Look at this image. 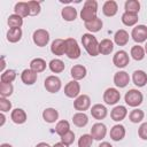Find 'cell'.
Here are the masks:
<instances>
[{
    "label": "cell",
    "instance_id": "1",
    "mask_svg": "<svg viewBox=\"0 0 147 147\" xmlns=\"http://www.w3.org/2000/svg\"><path fill=\"white\" fill-rule=\"evenodd\" d=\"M82 44H83L85 51L91 56L99 55V42L92 33H84L82 36Z\"/></svg>",
    "mask_w": 147,
    "mask_h": 147
},
{
    "label": "cell",
    "instance_id": "2",
    "mask_svg": "<svg viewBox=\"0 0 147 147\" xmlns=\"http://www.w3.org/2000/svg\"><path fill=\"white\" fill-rule=\"evenodd\" d=\"M96 11H98V2L95 0H86L84 2V7L80 11V17L84 22H88L96 16Z\"/></svg>",
    "mask_w": 147,
    "mask_h": 147
},
{
    "label": "cell",
    "instance_id": "3",
    "mask_svg": "<svg viewBox=\"0 0 147 147\" xmlns=\"http://www.w3.org/2000/svg\"><path fill=\"white\" fill-rule=\"evenodd\" d=\"M124 100H125V103L129 105L130 107H138L142 103L144 96H142V93L140 91H138L136 88H132V90H129L125 93Z\"/></svg>",
    "mask_w": 147,
    "mask_h": 147
},
{
    "label": "cell",
    "instance_id": "4",
    "mask_svg": "<svg viewBox=\"0 0 147 147\" xmlns=\"http://www.w3.org/2000/svg\"><path fill=\"white\" fill-rule=\"evenodd\" d=\"M65 55L71 60H76L80 56V47L78 46L76 39L74 38L65 39Z\"/></svg>",
    "mask_w": 147,
    "mask_h": 147
},
{
    "label": "cell",
    "instance_id": "5",
    "mask_svg": "<svg viewBox=\"0 0 147 147\" xmlns=\"http://www.w3.org/2000/svg\"><path fill=\"white\" fill-rule=\"evenodd\" d=\"M32 39L38 47H45L49 41V33L45 29H38L33 32Z\"/></svg>",
    "mask_w": 147,
    "mask_h": 147
},
{
    "label": "cell",
    "instance_id": "6",
    "mask_svg": "<svg viewBox=\"0 0 147 147\" xmlns=\"http://www.w3.org/2000/svg\"><path fill=\"white\" fill-rule=\"evenodd\" d=\"M44 86L49 93H57L61 90L62 83L57 76H48L44 82Z\"/></svg>",
    "mask_w": 147,
    "mask_h": 147
},
{
    "label": "cell",
    "instance_id": "7",
    "mask_svg": "<svg viewBox=\"0 0 147 147\" xmlns=\"http://www.w3.org/2000/svg\"><path fill=\"white\" fill-rule=\"evenodd\" d=\"M131 37L132 39L140 44V42H144L147 40V26L144 25V24H140V25H137L132 29V32H131Z\"/></svg>",
    "mask_w": 147,
    "mask_h": 147
},
{
    "label": "cell",
    "instance_id": "8",
    "mask_svg": "<svg viewBox=\"0 0 147 147\" xmlns=\"http://www.w3.org/2000/svg\"><path fill=\"white\" fill-rule=\"evenodd\" d=\"M91 107V99L86 94H80L74 101V108L80 113H84Z\"/></svg>",
    "mask_w": 147,
    "mask_h": 147
},
{
    "label": "cell",
    "instance_id": "9",
    "mask_svg": "<svg viewBox=\"0 0 147 147\" xmlns=\"http://www.w3.org/2000/svg\"><path fill=\"white\" fill-rule=\"evenodd\" d=\"M121 99V93L114 87H109L103 93V101L107 105H116Z\"/></svg>",
    "mask_w": 147,
    "mask_h": 147
},
{
    "label": "cell",
    "instance_id": "10",
    "mask_svg": "<svg viewBox=\"0 0 147 147\" xmlns=\"http://www.w3.org/2000/svg\"><path fill=\"white\" fill-rule=\"evenodd\" d=\"M130 62L129 54L125 51H118L113 56V63L117 68H125Z\"/></svg>",
    "mask_w": 147,
    "mask_h": 147
},
{
    "label": "cell",
    "instance_id": "11",
    "mask_svg": "<svg viewBox=\"0 0 147 147\" xmlns=\"http://www.w3.org/2000/svg\"><path fill=\"white\" fill-rule=\"evenodd\" d=\"M107 134V126L103 123H95L92 125L91 136L94 140H102Z\"/></svg>",
    "mask_w": 147,
    "mask_h": 147
},
{
    "label": "cell",
    "instance_id": "12",
    "mask_svg": "<svg viewBox=\"0 0 147 147\" xmlns=\"http://www.w3.org/2000/svg\"><path fill=\"white\" fill-rule=\"evenodd\" d=\"M80 93V85L77 80H71L64 86V94L68 98H77Z\"/></svg>",
    "mask_w": 147,
    "mask_h": 147
},
{
    "label": "cell",
    "instance_id": "13",
    "mask_svg": "<svg viewBox=\"0 0 147 147\" xmlns=\"http://www.w3.org/2000/svg\"><path fill=\"white\" fill-rule=\"evenodd\" d=\"M117 10H118V5L114 0H107L102 6V13L108 17L115 16L117 14Z\"/></svg>",
    "mask_w": 147,
    "mask_h": 147
},
{
    "label": "cell",
    "instance_id": "14",
    "mask_svg": "<svg viewBox=\"0 0 147 147\" xmlns=\"http://www.w3.org/2000/svg\"><path fill=\"white\" fill-rule=\"evenodd\" d=\"M129 82H130V77L126 71H118L114 75V84L119 88L125 87L129 84Z\"/></svg>",
    "mask_w": 147,
    "mask_h": 147
},
{
    "label": "cell",
    "instance_id": "15",
    "mask_svg": "<svg viewBox=\"0 0 147 147\" xmlns=\"http://www.w3.org/2000/svg\"><path fill=\"white\" fill-rule=\"evenodd\" d=\"M107 114H108L107 108L101 103H96V105L92 106V108H91V115L95 119H99V121L103 119V118H106Z\"/></svg>",
    "mask_w": 147,
    "mask_h": 147
},
{
    "label": "cell",
    "instance_id": "16",
    "mask_svg": "<svg viewBox=\"0 0 147 147\" xmlns=\"http://www.w3.org/2000/svg\"><path fill=\"white\" fill-rule=\"evenodd\" d=\"M51 52L54 55L61 56L65 54V40L63 39H55L51 45Z\"/></svg>",
    "mask_w": 147,
    "mask_h": 147
},
{
    "label": "cell",
    "instance_id": "17",
    "mask_svg": "<svg viewBox=\"0 0 147 147\" xmlns=\"http://www.w3.org/2000/svg\"><path fill=\"white\" fill-rule=\"evenodd\" d=\"M110 138L114 141H121L125 137V127L122 124H116L110 129Z\"/></svg>",
    "mask_w": 147,
    "mask_h": 147
},
{
    "label": "cell",
    "instance_id": "18",
    "mask_svg": "<svg viewBox=\"0 0 147 147\" xmlns=\"http://www.w3.org/2000/svg\"><path fill=\"white\" fill-rule=\"evenodd\" d=\"M126 115H127V110L124 106H116V107H114V109L110 113V117L115 122L123 121L126 117Z\"/></svg>",
    "mask_w": 147,
    "mask_h": 147
},
{
    "label": "cell",
    "instance_id": "19",
    "mask_svg": "<svg viewBox=\"0 0 147 147\" xmlns=\"http://www.w3.org/2000/svg\"><path fill=\"white\" fill-rule=\"evenodd\" d=\"M21 79L25 85H33L37 82V72L31 69H24L21 74Z\"/></svg>",
    "mask_w": 147,
    "mask_h": 147
},
{
    "label": "cell",
    "instance_id": "20",
    "mask_svg": "<svg viewBox=\"0 0 147 147\" xmlns=\"http://www.w3.org/2000/svg\"><path fill=\"white\" fill-rule=\"evenodd\" d=\"M132 80L136 86L144 87L147 84V74L144 70H136L132 75Z\"/></svg>",
    "mask_w": 147,
    "mask_h": 147
},
{
    "label": "cell",
    "instance_id": "21",
    "mask_svg": "<svg viewBox=\"0 0 147 147\" xmlns=\"http://www.w3.org/2000/svg\"><path fill=\"white\" fill-rule=\"evenodd\" d=\"M10 118H11V121H13L15 124H23V123L26 122L28 116H26V113H25L22 108H16V109H14V110L11 111Z\"/></svg>",
    "mask_w": 147,
    "mask_h": 147
},
{
    "label": "cell",
    "instance_id": "22",
    "mask_svg": "<svg viewBox=\"0 0 147 147\" xmlns=\"http://www.w3.org/2000/svg\"><path fill=\"white\" fill-rule=\"evenodd\" d=\"M114 41L118 46H125L129 42V33L124 29H119L114 34Z\"/></svg>",
    "mask_w": 147,
    "mask_h": 147
},
{
    "label": "cell",
    "instance_id": "23",
    "mask_svg": "<svg viewBox=\"0 0 147 147\" xmlns=\"http://www.w3.org/2000/svg\"><path fill=\"white\" fill-rule=\"evenodd\" d=\"M86 74H87V70L82 64H76L70 70V75L74 78V80H80V79H83L86 76Z\"/></svg>",
    "mask_w": 147,
    "mask_h": 147
},
{
    "label": "cell",
    "instance_id": "24",
    "mask_svg": "<svg viewBox=\"0 0 147 147\" xmlns=\"http://www.w3.org/2000/svg\"><path fill=\"white\" fill-rule=\"evenodd\" d=\"M114 49V42L110 39H102L99 42V54L109 55Z\"/></svg>",
    "mask_w": 147,
    "mask_h": 147
},
{
    "label": "cell",
    "instance_id": "25",
    "mask_svg": "<svg viewBox=\"0 0 147 147\" xmlns=\"http://www.w3.org/2000/svg\"><path fill=\"white\" fill-rule=\"evenodd\" d=\"M102 21L99 18V17H95L88 22H85V28L91 32V33H94V32H99L101 29H102Z\"/></svg>",
    "mask_w": 147,
    "mask_h": 147
},
{
    "label": "cell",
    "instance_id": "26",
    "mask_svg": "<svg viewBox=\"0 0 147 147\" xmlns=\"http://www.w3.org/2000/svg\"><path fill=\"white\" fill-rule=\"evenodd\" d=\"M61 15H62V18L67 22H72L76 20L77 17V10L75 9V7H71V6H67L62 9L61 11Z\"/></svg>",
    "mask_w": 147,
    "mask_h": 147
},
{
    "label": "cell",
    "instance_id": "27",
    "mask_svg": "<svg viewBox=\"0 0 147 147\" xmlns=\"http://www.w3.org/2000/svg\"><path fill=\"white\" fill-rule=\"evenodd\" d=\"M42 118L47 123H54L59 118V113L55 108H46L42 111Z\"/></svg>",
    "mask_w": 147,
    "mask_h": 147
},
{
    "label": "cell",
    "instance_id": "28",
    "mask_svg": "<svg viewBox=\"0 0 147 147\" xmlns=\"http://www.w3.org/2000/svg\"><path fill=\"white\" fill-rule=\"evenodd\" d=\"M72 123L77 126V127H84L87 125L88 123V117L85 113H76L74 116H72Z\"/></svg>",
    "mask_w": 147,
    "mask_h": 147
},
{
    "label": "cell",
    "instance_id": "29",
    "mask_svg": "<svg viewBox=\"0 0 147 147\" xmlns=\"http://www.w3.org/2000/svg\"><path fill=\"white\" fill-rule=\"evenodd\" d=\"M22 29L21 28H11L7 32V40L9 42H17L22 38Z\"/></svg>",
    "mask_w": 147,
    "mask_h": 147
},
{
    "label": "cell",
    "instance_id": "30",
    "mask_svg": "<svg viewBox=\"0 0 147 147\" xmlns=\"http://www.w3.org/2000/svg\"><path fill=\"white\" fill-rule=\"evenodd\" d=\"M46 61L44 59H40V57H37V59H33L31 62H30V69L33 70L34 72L39 74V72H42L45 69H46Z\"/></svg>",
    "mask_w": 147,
    "mask_h": 147
},
{
    "label": "cell",
    "instance_id": "31",
    "mask_svg": "<svg viewBox=\"0 0 147 147\" xmlns=\"http://www.w3.org/2000/svg\"><path fill=\"white\" fill-rule=\"evenodd\" d=\"M14 14L23 17H26L30 15V10H29V6L28 2H17L14 7Z\"/></svg>",
    "mask_w": 147,
    "mask_h": 147
},
{
    "label": "cell",
    "instance_id": "32",
    "mask_svg": "<svg viewBox=\"0 0 147 147\" xmlns=\"http://www.w3.org/2000/svg\"><path fill=\"white\" fill-rule=\"evenodd\" d=\"M138 15L137 14H131V13H126L124 11L122 15V23L126 26H133L137 24L138 22Z\"/></svg>",
    "mask_w": 147,
    "mask_h": 147
},
{
    "label": "cell",
    "instance_id": "33",
    "mask_svg": "<svg viewBox=\"0 0 147 147\" xmlns=\"http://www.w3.org/2000/svg\"><path fill=\"white\" fill-rule=\"evenodd\" d=\"M124 8H125L126 13H131V14H137L138 15V13L140 10V2L138 0H127V1H125Z\"/></svg>",
    "mask_w": 147,
    "mask_h": 147
},
{
    "label": "cell",
    "instance_id": "34",
    "mask_svg": "<svg viewBox=\"0 0 147 147\" xmlns=\"http://www.w3.org/2000/svg\"><path fill=\"white\" fill-rule=\"evenodd\" d=\"M48 67H49V69H51L52 72L60 74V72H62L64 70V67L65 65H64V62L62 60H60V59H53L48 63Z\"/></svg>",
    "mask_w": 147,
    "mask_h": 147
},
{
    "label": "cell",
    "instance_id": "35",
    "mask_svg": "<svg viewBox=\"0 0 147 147\" xmlns=\"http://www.w3.org/2000/svg\"><path fill=\"white\" fill-rule=\"evenodd\" d=\"M15 79H16V71L13 69H8V70L3 71L0 77L1 83H8V84L13 83Z\"/></svg>",
    "mask_w": 147,
    "mask_h": 147
},
{
    "label": "cell",
    "instance_id": "36",
    "mask_svg": "<svg viewBox=\"0 0 147 147\" xmlns=\"http://www.w3.org/2000/svg\"><path fill=\"white\" fill-rule=\"evenodd\" d=\"M130 53H131V56L136 61H141L145 57V49H144V47H141L139 45H134L131 48V52Z\"/></svg>",
    "mask_w": 147,
    "mask_h": 147
},
{
    "label": "cell",
    "instance_id": "37",
    "mask_svg": "<svg viewBox=\"0 0 147 147\" xmlns=\"http://www.w3.org/2000/svg\"><path fill=\"white\" fill-rule=\"evenodd\" d=\"M145 117V113L141 110V109H133L130 114H129V119L132 122V123H140Z\"/></svg>",
    "mask_w": 147,
    "mask_h": 147
},
{
    "label": "cell",
    "instance_id": "38",
    "mask_svg": "<svg viewBox=\"0 0 147 147\" xmlns=\"http://www.w3.org/2000/svg\"><path fill=\"white\" fill-rule=\"evenodd\" d=\"M7 23H8L10 29L11 28H21L23 25V18L16 14H13V15H9Z\"/></svg>",
    "mask_w": 147,
    "mask_h": 147
},
{
    "label": "cell",
    "instance_id": "39",
    "mask_svg": "<svg viewBox=\"0 0 147 147\" xmlns=\"http://www.w3.org/2000/svg\"><path fill=\"white\" fill-rule=\"evenodd\" d=\"M14 92V86L13 84L8 83H0V95L1 98H8L13 94Z\"/></svg>",
    "mask_w": 147,
    "mask_h": 147
},
{
    "label": "cell",
    "instance_id": "40",
    "mask_svg": "<svg viewBox=\"0 0 147 147\" xmlns=\"http://www.w3.org/2000/svg\"><path fill=\"white\" fill-rule=\"evenodd\" d=\"M68 131H70V124H69V122L68 121H60V122H57V124H56V126H55V132L61 137V136H63V134H65Z\"/></svg>",
    "mask_w": 147,
    "mask_h": 147
},
{
    "label": "cell",
    "instance_id": "41",
    "mask_svg": "<svg viewBox=\"0 0 147 147\" xmlns=\"http://www.w3.org/2000/svg\"><path fill=\"white\" fill-rule=\"evenodd\" d=\"M93 138L91 134H82L78 139V147H91L93 144Z\"/></svg>",
    "mask_w": 147,
    "mask_h": 147
},
{
    "label": "cell",
    "instance_id": "42",
    "mask_svg": "<svg viewBox=\"0 0 147 147\" xmlns=\"http://www.w3.org/2000/svg\"><path fill=\"white\" fill-rule=\"evenodd\" d=\"M29 10H30V16H37L40 13V2L38 1H28Z\"/></svg>",
    "mask_w": 147,
    "mask_h": 147
},
{
    "label": "cell",
    "instance_id": "43",
    "mask_svg": "<svg viewBox=\"0 0 147 147\" xmlns=\"http://www.w3.org/2000/svg\"><path fill=\"white\" fill-rule=\"evenodd\" d=\"M74 141H75V133H74L71 130L68 131L65 134L61 136V142H63V144L67 145V146H70Z\"/></svg>",
    "mask_w": 147,
    "mask_h": 147
},
{
    "label": "cell",
    "instance_id": "44",
    "mask_svg": "<svg viewBox=\"0 0 147 147\" xmlns=\"http://www.w3.org/2000/svg\"><path fill=\"white\" fill-rule=\"evenodd\" d=\"M11 109V102L7 98H0V110L1 113L9 111Z\"/></svg>",
    "mask_w": 147,
    "mask_h": 147
},
{
    "label": "cell",
    "instance_id": "45",
    "mask_svg": "<svg viewBox=\"0 0 147 147\" xmlns=\"http://www.w3.org/2000/svg\"><path fill=\"white\" fill-rule=\"evenodd\" d=\"M138 134L142 140H147V122L142 123L138 129Z\"/></svg>",
    "mask_w": 147,
    "mask_h": 147
},
{
    "label": "cell",
    "instance_id": "46",
    "mask_svg": "<svg viewBox=\"0 0 147 147\" xmlns=\"http://www.w3.org/2000/svg\"><path fill=\"white\" fill-rule=\"evenodd\" d=\"M0 119H1V122H0V126H2V125L5 124V121H6V117H5L3 113H1V114H0Z\"/></svg>",
    "mask_w": 147,
    "mask_h": 147
},
{
    "label": "cell",
    "instance_id": "47",
    "mask_svg": "<svg viewBox=\"0 0 147 147\" xmlns=\"http://www.w3.org/2000/svg\"><path fill=\"white\" fill-rule=\"evenodd\" d=\"M98 147H113V146H111L109 142H107V141H103V142H101V144H100Z\"/></svg>",
    "mask_w": 147,
    "mask_h": 147
},
{
    "label": "cell",
    "instance_id": "48",
    "mask_svg": "<svg viewBox=\"0 0 147 147\" xmlns=\"http://www.w3.org/2000/svg\"><path fill=\"white\" fill-rule=\"evenodd\" d=\"M52 147H69V146H67V145H64L63 142H56V144H54Z\"/></svg>",
    "mask_w": 147,
    "mask_h": 147
},
{
    "label": "cell",
    "instance_id": "49",
    "mask_svg": "<svg viewBox=\"0 0 147 147\" xmlns=\"http://www.w3.org/2000/svg\"><path fill=\"white\" fill-rule=\"evenodd\" d=\"M36 147H51V146L47 142H39V144L36 145Z\"/></svg>",
    "mask_w": 147,
    "mask_h": 147
},
{
    "label": "cell",
    "instance_id": "50",
    "mask_svg": "<svg viewBox=\"0 0 147 147\" xmlns=\"http://www.w3.org/2000/svg\"><path fill=\"white\" fill-rule=\"evenodd\" d=\"M5 65H6V64H5V59L2 57V59H1V68H0V70H1L2 72H3V69H5Z\"/></svg>",
    "mask_w": 147,
    "mask_h": 147
},
{
    "label": "cell",
    "instance_id": "51",
    "mask_svg": "<svg viewBox=\"0 0 147 147\" xmlns=\"http://www.w3.org/2000/svg\"><path fill=\"white\" fill-rule=\"evenodd\" d=\"M0 147H13L11 145H9V144H1L0 145Z\"/></svg>",
    "mask_w": 147,
    "mask_h": 147
},
{
    "label": "cell",
    "instance_id": "52",
    "mask_svg": "<svg viewBox=\"0 0 147 147\" xmlns=\"http://www.w3.org/2000/svg\"><path fill=\"white\" fill-rule=\"evenodd\" d=\"M144 49H145V53H147V42H146V45H145V48H144Z\"/></svg>",
    "mask_w": 147,
    "mask_h": 147
}]
</instances>
